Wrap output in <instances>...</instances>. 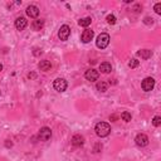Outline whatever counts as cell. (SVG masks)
Returning a JSON list of instances; mask_svg holds the SVG:
<instances>
[{"instance_id": "cell-18", "label": "cell", "mask_w": 161, "mask_h": 161, "mask_svg": "<svg viewBox=\"0 0 161 161\" xmlns=\"http://www.w3.org/2000/svg\"><path fill=\"white\" fill-rule=\"evenodd\" d=\"M96 87H97V89H98L99 92H106L107 88H108V84H107L106 82H98Z\"/></svg>"}, {"instance_id": "cell-5", "label": "cell", "mask_w": 161, "mask_h": 161, "mask_svg": "<svg viewBox=\"0 0 161 161\" xmlns=\"http://www.w3.org/2000/svg\"><path fill=\"white\" fill-rule=\"evenodd\" d=\"M141 87H142V89H143L145 92H150V91H152V88L155 87V79H153V78H151V77L145 78V79L142 81V83H141Z\"/></svg>"}, {"instance_id": "cell-3", "label": "cell", "mask_w": 161, "mask_h": 161, "mask_svg": "<svg viewBox=\"0 0 161 161\" xmlns=\"http://www.w3.org/2000/svg\"><path fill=\"white\" fill-rule=\"evenodd\" d=\"M53 87H54V89L58 92H64L68 87V83L64 78H57L54 81V83H53Z\"/></svg>"}, {"instance_id": "cell-26", "label": "cell", "mask_w": 161, "mask_h": 161, "mask_svg": "<svg viewBox=\"0 0 161 161\" xmlns=\"http://www.w3.org/2000/svg\"><path fill=\"white\" fill-rule=\"evenodd\" d=\"M2 71H3V66H2V64H0V72H2Z\"/></svg>"}, {"instance_id": "cell-9", "label": "cell", "mask_w": 161, "mask_h": 161, "mask_svg": "<svg viewBox=\"0 0 161 161\" xmlns=\"http://www.w3.org/2000/svg\"><path fill=\"white\" fill-rule=\"evenodd\" d=\"M93 35H94L93 30L86 29V30L82 33V35H81V40H82L83 43H89V42L93 39Z\"/></svg>"}, {"instance_id": "cell-6", "label": "cell", "mask_w": 161, "mask_h": 161, "mask_svg": "<svg viewBox=\"0 0 161 161\" xmlns=\"http://www.w3.org/2000/svg\"><path fill=\"white\" fill-rule=\"evenodd\" d=\"M38 137H39L40 141H48L52 137V130L49 127H42L40 131H39Z\"/></svg>"}, {"instance_id": "cell-21", "label": "cell", "mask_w": 161, "mask_h": 161, "mask_svg": "<svg viewBox=\"0 0 161 161\" xmlns=\"http://www.w3.org/2000/svg\"><path fill=\"white\" fill-rule=\"evenodd\" d=\"M138 64H140V62H138L137 59H135V58H133V59H131V61H130L128 67H130V68H136V67H138Z\"/></svg>"}, {"instance_id": "cell-12", "label": "cell", "mask_w": 161, "mask_h": 161, "mask_svg": "<svg viewBox=\"0 0 161 161\" xmlns=\"http://www.w3.org/2000/svg\"><path fill=\"white\" fill-rule=\"evenodd\" d=\"M72 145L73 146H77V147H79V146H82L83 145V142H84V138H83V136H81V135H74L73 137H72Z\"/></svg>"}, {"instance_id": "cell-14", "label": "cell", "mask_w": 161, "mask_h": 161, "mask_svg": "<svg viewBox=\"0 0 161 161\" xmlns=\"http://www.w3.org/2000/svg\"><path fill=\"white\" fill-rule=\"evenodd\" d=\"M137 54H138L141 58H143V59H148V58L152 56V52H151L150 49H141V50H138Z\"/></svg>"}, {"instance_id": "cell-25", "label": "cell", "mask_w": 161, "mask_h": 161, "mask_svg": "<svg viewBox=\"0 0 161 161\" xmlns=\"http://www.w3.org/2000/svg\"><path fill=\"white\" fill-rule=\"evenodd\" d=\"M116 118H117V117H116V116H115V115H113V116H111V117H110V120H113V121H115V120H116Z\"/></svg>"}, {"instance_id": "cell-20", "label": "cell", "mask_w": 161, "mask_h": 161, "mask_svg": "<svg viewBox=\"0 0 161 161\" xmlns=\"http://www.w3.org/2000/svg\"><path fill=\"white\" fill-rule=\"evenodd\" d=\"M107 23H108V24H111V25H113V24H116V17L115 15H107Z\"/></svg>"}, {"instance_id": "cell-17", "label": "cell", "mask_w": 161, "mask_h": 161, "mask_svg": "<svg viewBox=\"0 0 161 161\" xmlns=\"http://www.w3.org/2000/svg\"><path fill=\"white\" fill-rule=\"evenodd\" d=\"M91 23H92V19H91L89 17H87V18H83V19L78 20V24H79L81 27H84V28H87L88 25H91Z\"/></svg>"}, {"instance_id": "cell-19", "label": "cell", "mask_w": 161, "mask_h": 161, "mask_svg": "<svg viewBox=\"0 0 161 161\" xmlns=\"http://www.w3.org/2000/svg\"><path fill=\"white\" fill-rule=\"evenodd\" d=\"M121 118H122L125 122H130V121H131V113L127 112V111H125V112L121 113Z\"/></svg>"}, {"instance_id": "cell-8", "label": "cell", "mask_w": 161, "mask_h": 161, "mask_svg": "<svg viewBox=\"0 0 161 161\" xmlns=\"http://www.w3.org/2000/svg\"><path fill=\"white\" fill-rule=\"evenodd\" d=\"M135 141H136V145H137V146L143 147V146H146V145L148 143V137H147L145 133H138V135L136 136Z\"/></svg>"}, {"instance_id": "cell-11", "label": "cell", "mask_w": 161, "mask_h": 161, "mask_svg": "<svg viewBox=\"0 0 161 161\" xmlns=\"http://www.w3.org/2000/svg\"><path fill=\"white\" fill-rule=\"evenodd\" d=\"M27 15L30 17V18H38L39 15V9L35 7V5H29L27 8Z\"/></svg>"}, {"instance_id": "cell-22", "label": "cell", "mask_w": 161, "mask_h": 161, "mask_svg": "<svg viewBox=\"0 0 161 161\" xmlns=\"http://www.w3.org/2000/svg\"><path fill=\"white\" fill-rule=\"evenodd\" d=\"M152 125L156 126V127H158L161 125V117L160 116H155L153 120H152Z\"/></svg>"}, {"instance_id": "cell-16", "label": "cell", "mask_w": 161, "mask_h": 161, "mask_svg": "<svg viewBox=\"0 0 161 161\" xmlns=\"http://www.w3.org/2000/svg\"><path fill=\"white\" fill-rule=\"evenodd\" d=\"M50 68H52V64H50L49 61H42V62L39 63V69L43 71V72H47V71H49Z\"/></svg>"}, {"instance_id": "cell-13", "label": "cell", "mask_w": 161, "mask_h": 161, "mask_svg": "<svg viewBox=\"0 0 161 161\" xmlns=\"http://www.w3.org/2000/svg\"><path fill=\"white\" fill-rule=\"evenodd\" d=\"M99 71H101L102 73H104V74L111 73V71H112V66H111V63H108V62H103V63H101V66H99Z\"/></svg>"}, {"instance_id": "cell-4", "label": "cell", "mask_w": 161, "mask_h": 161, "mask_svg": "<svg viewBox=\"0 0 161 161\" xmlns=\"http://www.w3.org/2000/svg\"><path fill=\"white\" fill-rule=\"evenodd\" d=\"M69 35H71V28L68 25H62L59 28V30H58V38L61 40L66 42V40H68Z\"/></svg>"}, {"instance_id": "cell-10", "label": "cell", "mask_w": 161, "mask_h": 161, "mask_svg": "<svg viewBox=\"0 0 161 161\" xmlns=\"http://www.w3.org/2000/svg\"><path fill=\"white\" fill-rule=\"evenodd\" d=\"M27 24H28V20L24 18V17H19L17 20H15V28L18 30H24L27 28Z\"/></svg>"}, {"instance_id": "cell-23", "label": "cell", "mask_w": 161, "mask_h": 161, "mask_svg": "<svg viewBox=\"0 0 161 161\" xmlns=\"http://www.w3.org/2000/svg\"><path fill=\"white\" fill-rule=\"evenodd\" d=\"M153 10H155V13H156V14H158V15H160V14H161V3H157V4L153 7Z\"/></svg>"}, {"instance_id": "cell-2", "label": "cell", "mask_w": 161, "mask_h": 161, "mask_svg": "<svg viewBox=\"0 0 161 161\" xmlns=\"http://www.w3.org/2000/svg\"><path fill=\"white\" fill-rule=\"evenodd\" d=\"M108 44H110V35L107 34V33H101V34L97 37L96 45H97L99 49H104Z\"/></svg>"}, {"instance_id": "cell-1", "label": "cell", "mask_w": 161, "mask_h": 161, "mask_svg": "<svg viewBox=\"0 0 161 161\" xmlns=\"http://www.w3.org/2000/svg\"><path fill=\"white\" fill-rule=\"evenodd\" d=\"M97 136L99 137H106V136H108L110 132H111V126L107 123V122H98L96 125V128H94Z\"/></svg>"}, {"instance_id": "cell-15", "label": "cell", "mask_w": 161, "mask_h": 161, "mask_svg": "<svg viewBox=\"0 0 161 161\" xmlns=\"http://www.w3.org/2000/svg\"><path fill=\"white\" fill-rule=\"evenodd\" d=\"M43 27H44V22L43 20H34L33 23H32V28H33V30H42L43 29Z\"/></svg>"}, {"instance_id": "cell-7", "label": "cell", "mask_w": 161, "mask_h": 161, "mask_svg": "<svg viewBox=\"0 0 161 161\" xmlns=\"http://www.w3.org/2000/svg\"><path fill=\"white\" fill-rule=\"evenodd\" d=\"M84 77H86L87 81L93 82V81H97V79H98L99 73H98V71H96V69H88V71H86Z\"/></svg>"}, {"instance_id": "cell-24", "label": "cell", "mask_w": 161, "mask_h": 161, "mask_svg": "<svg viewBox=\"0 0 161 161\" xmlns=\"http://www.w3.org/2000/svg\"><path fill=\"white\" fill-rule=\"evenodd\" d=\"M152 23H153V19L152 18H148V17L145 18V24H152Z\"/></svg>"}]
</instances>
